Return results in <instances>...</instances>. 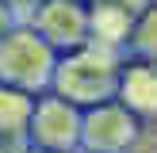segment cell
<instances>
[{
  "label": "cell",
  "mask_w": 157,
  "mask_h": 153,
  "mask_svg": "<svg viewBox=\"0 0 157 153\" xmlns=\"http://www.w3.org/2000/svg\"><path fill=\"white\" fill-rule=\"evenodd\" d=\"M127 54L111 50L100 42H84L69 54H58L54 61V76H50V92L61 96L73 107H96L115 99V80H119V65Z\"/></svg>",
  "instance_id": "obj_1"
},
{
  "label": "cell",
  "mask_w": 157,
  "mask_h": 153,
  "mask_svg": "<svg viewBox=\"0 0 157 153\" xmlns=\"http://www.w3.org/2000/svg\"><path fill=\"white\" fill-rule=\"evenodd\" d=\"M54 61H58V54H54L27 23H15V27L0 38V84H8V88H19V92H27V96L50 92Z\"/></svg>",
  "instance_id": "obj_2"
},
{
  "label": "cell",
  "mask_w": 157,
  "mask_h": 153,
  "mask_svg": "<svg viewBox=\"0 0 157 153\" xmlns=\"http://www.w3.org/2000/svg\"><path fill=\"white\" fill-rule=\"evenodd\" d=\"M150 126L153 122L134 119L115 99L84 107L81 111V134H77V153H134Z\"/></svg>",
  "instance_id": "obj_3"
},
{
  "label": "cell",
  "mask_w": 157,
  "mask_h": 153,
  "mask_svg": "<svg viewBox=\"0 0 157 153\" xmlns=\"http://www.w3.org/2000/svg\"><path fill=\"white\" fill-rule=\"evenodd\" d=\"M77 134H81V107L65 103V99L54 96V92L35 96L23 145L50 149V153H77Z\"/></svg>",
  "instance_id": "obj_4"
},
{
  "label": "cell",
  "mask_w": 157,
  "mask_h": 153,
  "mask_svg": "<svg viewBox=\"0 0 157 153\" xmlns=\"http://www.w3.org/2000/svg\"><path fill=\"white\" fill-rule=\"evenodd\" d=\"M27 27L54 54H69L88 42V8L84 0H42L27 15Z\"/></svg>",
  "instance_id": "obj_5"
},
{
  "label": "cell",
  "mask_w": 157,
  "mask_h": 153,
  "mask_svg": "<svg viewBox=\"0 0 157 153\" xmlns=\"http://www.w3.org/2000/svg\"><path fill=\"white\" fill-rule=\"evenodd\" d=\"M115 103H123L134 119L153 122V115H157V69H153V61L123 58L119 80H115Z\"/></svg>",
  "instance_id": "obj_6"
},
{
  "label": "cell",
  "mask_w": 157,
  "mask_h": 153,
  "mask_svg": "<svg viewBox=\"0 0 157 153\" xmlns=\"http://www.w3.org/2000/svg\"><path fill=\"white\" fill-rule=\"evenodd\" d=\"M84 8H88V42L123 50L130 27H134V19H130L127 12H119V8L104 4V0H84Z\"/></svg>",
  "instance_id": "obj_7"
},
{
  "label": "cell",
  "mask_w": 157,
  "mask_h": 153,
  "mask_svg": "<svg viewBox=\"0 0 157 153\" xmlns=\"http://www.w3.org/2000/svg\"><path fill=\"white\" fill-rule=\"evenodd\" d=\"M31 107H35V96L19 88H8L0 84V138H12V142H23L31 122Z\"/></svg>",
  "instance_id": "obj_8"
},
{
  "label": "cell",
  "mask_w": 157,
  "mask_h": 153,
  "mask_svg": "<svg viewBox=\"0 0 157 153\" xmlns=\"http://www.w3.org/2000/svg\"><path fill=\"white\" fill-rule=\"evenodd\" d=\"M123 54L127 58H138V61H153V54H157V8H150V12H142L134 19Z\"/></svg>",
  "instance_id": "obj_9"
},
{
  "label": "cell",
  "mask_w": 157,
  "mask_h": 153,
  "mask_svg": "<svg viewBox=\"0 0 157 153\" xmlns=\"http://www.w3.org/2000/svg\"><path fill=\"white\" fill-rule=\"evenodd\" d=\"M104 4H111V8H119V12H127L130 19H138L142 12L153 8V0H104Z\"/></svg>",
  "instance_id": "obj_10"
},
{
  "label": "cell",
  "mask_w": 157,
  "mask_h": 153,
  "mask_svg": "<svg viewBox=\"0 0 157 153\" xmlns=\"http://www.w3.org/2000/svg\"><path fill=\"white\" fill-rule=\"evenodd\" d=\"M4 4H8V12L15 15V23H27V15L35 12L42 0H4Z\"/></svg>",
  "instance_id": "obj_11"
},
{
  "label": "cell",
  "mask_w": 157,
  "mask_h": 153,
  "mask_svg": "<svg viewBox=\"0 0 157 153\" xmlns=\"http://www.w3.org/2000/svg\"><path fill=\"white\" fill-rule=\"evenodd\" d=\"M12 27H15V15L8 12V4H4V0H0V38H4L8 31H12Z\"/></svg>",
  "instance_id": "obj_12"
},
{
  "label": "cell",
  "mask_w": 157,
  "mask_h": 153,
  "mask_svg": "<svg viewBox=\"0 0 157 153\" xmlns=\"http://www.w3.org/2000/svg\"><path fill=\"white\" fill-rule=\"evenodd\" d=\"M23 142H12V138H0V153H19Z\"/></svg>",
  "instance_id": "obj_13"
},
{
  "label": "cell",
  "mask_w": 157,
  "mask_h": 153,
  "mask_svg": "<svg viewBox=\"0 0 157 153\" xmlns=\"http://www.w3.org/2000/svg\"><path fill=\"white\" fill-rule=\"evenodd\" d=\"M19 153H50V149H35V145H23Z\"/></svg>",
  "instance_id": "obj_14"
}]
</instances>
